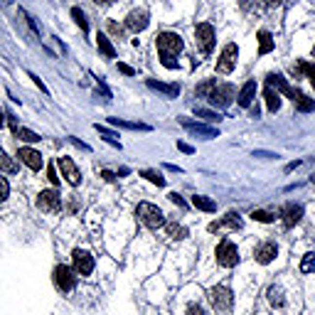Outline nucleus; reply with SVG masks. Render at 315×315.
I'll list each match as a JSON object with an SVG mask.
<instances>
[{
  "instance_id": "obj_1",
  "label": "nucleus",
  "mask_w": 315,
  "mask_h": 315,
  "mask_svg": "<svg viewBox=\"0 0 315 315\" xmlns=\"http://www.w3.org/2000/svg\"><path fill=\"white\" fill-rule=\"evenodd\" d=\"M155 45H158V54H160V62L165 69H175L177 67V54L182 52L185 42L177 32H160L155 37Z\"/></svg>"
},
{
  "instance_id": "obj_2",
  "label": "nucleus",
  "mask_w": 315,
  "mask_h": 315,
  "mask_svg": "<svg viewBox=\"0 0 315 315\" xmlns=\"http://www.w3.org/2000/svg\"><path fill=\"white\" fill-rule=\"evenodd\" d=\"M136 217L148 227V229H160L165 227V214L160 212L158 205H150V202H140L138 210H136Z\"/></svg>"
},
{
  "instance_id": "obj_3",
  "label": "nucleus",
  "mask_w": 315,
  "mask_h": 315,
  "mask_svg": "<svg viewBox=\"0 0 315 315\" xmlns=\"http://www.w3.org/2000/svg\"><path fill=\"white\" fill-rule=\"evenodd\" d=\"M236 261H239V249H236V244L229 242V239H222L219 246H217V263L224 266V268H231V266H236Z\"/></svg>"
},
{
  "instance_id": "obj_4",
  "label": "nucleus",
  "mask_w": 315,
  "mask_h": 315,
  "mask_svg": "<svg viewBox=\"0 0 315 315\" xmlns=\"http://www.w3.org/2000/svg\"><path fill=\"white\" fill-rule=\"evenodd\" d=\"M234 99H236V89L231 84H217L210 94V104L217 108H229Z\"/></svg>"
},
{
  "instance_id": "obj_5",
  "label": "nucleus",
  "mask_w": 315,
  "mask_h": 315,
  "mask_svg": "<svg viewBox=\"0 0 315 315\" xmlns=\"http://www.w3.org/2000/svg\"><path fill=\"white\" fill-rule=\"evenodd\" d=\"M210 300H212V305H214L217 313H227L231 308L234 298H231V291L227 286H214V288H210Z\"/></svg>"
},
{
  "instance_id": "obj_6",
  "label": "nucleus",
  "mask_w": 315,
  "mask_h": 315,
  "mask_svg": "<svg viewBox=\"0 0 315 315\" xmlns=\"http://www.w3.org/2000/svg\"><path fill=\"white\" fill-rule=\"evenodd\" d=\"M76 271H71L69 266H57L54 271H52V276H54V286L59 288V291H64V293H69L71 288H74V283H76V276H74Z\"/></svg>"
},
{
  "instance_id": "obj_7",
  "label": "nucleus",
  "mask_w": 315,
  "mask_h": 315,
  "mask_svg": "<svg viewBox=\"0 0 315 315\" xmlns=\"http://www.w3.org/2000/svg\"><path fill=\"white\" fill-rule=\"evenodd\" d=\"M194 35H197V45L202 47V52H212L214 50V27L210 22H200L194 27Z\"/></svg>"
},
{
  "instance_id": "obj_8",
  "label": "nucleus",
  "mask_w": 315,
  "mask_h": 315,
  "mask_svg": "<svg viewBox=\"0 0 315 315\" xmlns=\"http://www.w3.org/2000/svg\"><path fill=\"white\" fill-rule=\"evenodd\" d=\"M266 84H268V87H276V91L286 94V96H288V99H291L293 104H296V101H298V96L303 94V91H298V89L288 87V82H286V79H283L281 74H273V71H271V74L266 76Z\"/></svg>"
},
{
  "instance_id": "obj_9",
  "label": "nucleus",
  "mask_w": 315,
  "mask_h": 315,
  "mask_svg": "<svg viewBox=\"0 0 315 315\" xmlns=\"http://www.w3.org/2000/svg\"><path fill=\"white\" fill-rule=\"evenodd\" d=\"M37 207L42 212H59V207H62L59 192L57 190H42L37 197Z\"/></svg>"
},
{
  "instance_id": "obj_10",
  "label": "nucleus",
  "mask_w": 315,
  "mask_h": 315,
  "mask_svg": "<svg viewBox=\"0 0 315 315\" xmlns=\"http://www.w3.org/2000/svg\"><path fill=\"white\" fill-rule=\"evenodd\" d=\"M236 57H239V50H236V45H227L217 59V71L222 74H229L234 67H236Z\"/></svg>"
},
{
  "instance_id": "obj_11",
  "label": "nucleus",
  "mask_w": 315,
  "mask_h": 315,
  "mask_svg": "<svg viewBox=\"0 0 315 315\" xmlns=\"http://www.w3.org/2000/svg\"><path fill=\"white\" fill-rule=\"evenodd\" d=\"M71 261H74V271L79 276H89L94 271V256L89 251H82V249H76L71 254Z\"/></svg>"
},
{
  "instance_id": "obj_12",
  "label": "nucleus",
  "mask_w": 315,
  "mask_h": 315,
  "mask_svg": "<svg viewBox=\"0 0 315 315\" xmlns=\"http://www.w3.org/2000/svg\"><path fill=\"white\" fill-rule=\"evenodd\" d=\"M177 121L190 131V133H194V136H202V138H217L219 136V131L217 128H212V126H205V123H194V121H190V118H185V116H180Z\"/></svg>"
},
{
  "instance_id": "obj_13",
  "label": "nucleus",
  "mask_w": 315,
  "mask_h": 315,
  "mask_svg": "<svg viewBox=\"0 0 315 315\" xmlns=\"http://www.w3.org/2000/svg\"><path fill=\"white\" fill-rule=\"evenodd\" d=\"M59 170H62V175L67 177L69 185L82 182V173H79V168H76V163L71 160V158H59Z\"/></svg>"
},
{
  "instance_id": "obj_14",
  "label": "nucleus",
  "mask_w": 315,
  "mask_h": 315,
  "mask_svg": "<svg viewBox=\"0 0 315 315\" xmlns=\"http://www.w3.org/2000/svg\"><path fill=\"white\" fill-rule=\"evenodd\" d=\"M18 158H20V160H22L30 170H39V168L45 165V163H42V155H39L35 148H20V150H18Z\"/></svg>"
},
{
  "instance_id": "obj_15",
  "label": "nucleus",
  "mask_w": 315,
  "mask_h": 315,
  "mask_svg": "<svg viewBox=\"0 0 315 315\" xmlns=\"http://www.w3.org/2000/svg\"><path fill=\"white\" fill-rule=\"evenodd\" d=\"M126 27H128L131 32H143V30L148 27V13H145V10H133V13H128Z\"/></svg>"
},
{
  "instance_id": "obj_16",
  "label": "nucleus",
  "mask_w": 315,
  "mask_h": 315,
  "mask_svg": "<svg viewBox=\"0 0 315 315\" xmlns=\"http://www.w3.org/2000/svg\"><path fill=\"white\" fill-rule=\"evenodd\" d=\"M281 217H283V224H286V227H296V224L300 222V217H303V207L296 205V202H291V205L283 207Z\"/></svg>"
},
{
  "instance_id": "obj_17",
  "label": "nucleus",
  "mask_w": 315,
  "mask_h": 315,
  "mask_svg": "<svg viewBox=\"0 0 315 315\" xmlns=\"http://www.w3.org/2000/svg\"><path fill=\"white\" fill-rule=\"evenodd\" d=\"M276 254H279V246H276L273 242H266V244H261V246L256 249V254H254V256H256V261H259V263H263V266H266V263H271V261L276 259Z\"/></svg>"
},
{
  "instance_id": "obj_18",
  "label": "nucleus",
  "mask_w": 315,
  "mask_h": 315,
  "mask_svg": "<svg viewBox=\"0 0 315 315\" xmlns=\"http://www.w3.org/2000/svg\"><path fill=\"white\" fill-rule=\"evenodd\" d=\"M254 96H256V82H251V79H249V82L242 87V91L236 94V101H239L242 108H249L251 101H254Z\"/></svg>"
},
{
  "instance_id": "obj_19",
  "label": "nucleus",
  "mask_w": 315,
  "mask_h": 315,
  "mask_svg": "<svg viewBox=\"0 0 315 315\" xmlns=\"http://www.w3.org/2000/svg\"><path fill=\"white\" fill-rule=\"evenodd\" d=\"M148 89H153V91H160V94H165V96H177L180 94V84H163V82H155V79H148Z\"/></svg>"
},
{
  "instance_id": "obj_20",
  "label": "nucleus",
  "mask_w": 315,
  "mask_h": 315,
  "mask_svg": "<svg viewBox=\"0 0 315 315\" xmlns=\"http://www.w3.org/2000/svg\"><path fill=\"white\" fill-rule=\"evenodd\" d=\"M263 101H266V108L273 111V113L281 108V94L276 91L273 87H268V84H266V89H263Z\"/></svg>"
},
{
  "instance_id": "obj_21",
  "label": "nucleus",
  "mask_w": 315,
  "mask_h": 315,
  "mask_svg": "<svg viewBox=\"0 0 315 315\" xmlns=\"http://www.w3.org/2000/svg\"><path fill=\"white\" fill-rule=\"evenodd\" d=\"M111 126H118V128H128V131H150L148 123H138V121H126V118H108Z\"/></svg>"
},
{
  "instance_id": "obj_22",
  "label": "nucleus",
  "mask_w": 315,
  "mask_h": 315,
  "mask_svg": "<svg viewBox=\"0 0 315 315\" xmlns=\"http://www.w3.org/2000/svg\"><path fill=\"white\" fill-rule=\"evenodd\" d=\"M96 47H99V52H101V54H106L108 59H113V57H116V47L111 45V39H108L106 35H99V37H96Z\"/></svg>"
},
{
  "instance_id": "obj_23",
  "label": "nucleus",
  "mask_w": 315,
  "mask_h": 315,
  "mask_svg": "<svg viewBox=\"0 0 315 315\" xmlns=\"http://www.w3.org/2000/svg\"><path fill=\"white\" fill-rule=\"evenodd\" d=\"M222 227H234V229H239L242 222H239V217L231 212V214H227L222 222H212V224H210V231H217V229H222Z\"/></svg>"
},
{
  "instance_id": "obj_24",
  "label": "nucleus",
  "mask_w": 315,
  "mask_h": 315,
  "mask_svg": "<svg viewBox=\"0 0 315 315\" xmlns=\"http://www.w3.org/2000/svg\"><path fill=\"white\" fill-rule=\"evenodd\" d=\"M192 205H194L197 210H202V212H214V210H217L214 200H210V197H205V194H194V197H192Z\"/></svg>"
},
{
  "instance_id": "obj_25",
  "label": "nucleus",
  "mask_w": 315,
  "mask_h": 315,
  "mask_svg": "<svg viewBox=\"0 0 315 315\" xmlns=\"http://www.w3.org/2000/svg\"><path fill=\"white\" fill-rule=\"evenodd\" d=\"M273 50V37L268 30H259V52L261 54H268Z\"/></svg>"
},
{
  "instance_id": "obj_26",
  "label": "nucleus",
  "mask_w": 315,
  "mask_h": 315,
  "mask_svg": "<svg viewBox=\"0 0 315 315\" xmlns=\"http://www.w3.org/2000/svg\"><path fill=\"white\" fill-rule=\"evenodd\" d=\"M0 170H3V173H18V163L13 160V158L5 153V150H0Z\"/></svg>"
},
{
  "instance_id": "obj_27",
  "label": "nucleus",
  "mask_w": 315,
  "mask_h": 315,
  "mask_svg": "<svg viewBox=\"0 0 315 315\" xmlns=\"http://www.w3.org/2000/svg\"><path fill=\"white\" fill-rule=\"evenodd\" d=\"M268 300H271V305H276V308H283V291L279 288V286H271L268 288Z\"/></svg>"
},
{
  "instance_id": "obj_28",
  "label": "nucleus",
  "mask_w": 315,
  "mask_h": 315,
  "mask_svg": "<svg viewBox=\"0 0 315 315\" xmlns=\"http://www.w3.org/2000/svg\"><path fill=\"white\" fill-rule=\"evenodd\" d=\"M296 108H298V111H303V113H310V111H315V101H313V99H308L305 94H300V96H298V101H296Z\"/></svg>"
},
{
  "instance_id": "obj_29",
  "label": "nucleus",
  "mask_w": 315,
  "mask_h": 315,
  "mask_svg": "<svg viewBox=\"0 0 315 315\" xmlns=\"http://www.w3.org/2000/svg\"><path fill=\"white\" fill-rule=\"evenodd\" d=\"M140 177H145L148 182H153V185H158V187H163V185H165V177H163L160 173H155V170H143Z\"/></svg>"
},
{
  "instance_id": "obj_30",
  "label": "nucleus",
  "mask_w": 315,
  "mask_h": 315,
  "mask_svg": "<svg viewBox=\"0 0 315 315\" xmlns=\"http://www.w3.org/2000/svg\"><path fill=\"white\" fill-rule=\"evenodd\" d=\"M15 136H18L20 140H25V143H37V140H39V136H37L35 131H30V128H15Z\"/></svg>"
},
{
  "instance_id": "obj_31",
  "label": "nucleus",
  "mask_w": 315,
  "mask_h": 315,
  "mask_svg": "<svg viewBox=\"0 0 315 315\" xmlns=\"http://www.w3.org/2000/svg\"><path fill=\"white\" fill-rule=\"evenodd\" d=\"M165 227H168V234L173 236V239H185V236H187V229L180 227V224H175V222H170V224H165Z\"/></svg>"
},
{
  "instance_id": "obj_32",
  "label": "nucleus",
  "mask_w": 315,
  "mask_h": 315,
  "mask_svg": "<svg viewBox=\"0 0 315 315\" xmlns=\"http://www.w3.org/2000/svg\"><path fill=\"white\" fill-rule=\"evenodd\" d=\"M71 18L76 20V25L82 27L84 32L89 30V22H87V15H84V10H82V8H71Z\"/></svg>"
},
{
  "instance_id": "obj_33",
  "label": "nucleus",
  "mask_w": 315,
  "mask_h": 315,
  "mask_svg": "<svg viewBox=\"0 0 315 315\" xmlns=\"http://www.w3.org/2000/svg\"><path fill=\"white\" fill-rule=\"evenodd\" d=\"M300 271H303V273H310V271H315V254H313V251L303 256V261H300Z\"/></svg>"
},
{
  "instance_id": "obj_34",
  "label": "nucleus",
  "mask_w": 315,
  "mask_h": 315,
  "mask_svg": "<svg viewBox=\"0 0 315 315\" xmlns=\"http://www.w3.org/2000/svg\"><path fill=\"white\" fill-rule=\"evenodd\" d=\"M96 131H99V133H101V136H104V138H106V140H108L111 145H116L118 150H121V143L116 140V133H111V131H108L106 126H99V123H96Z\"/></svg>"
},
{
  "instance_id": "obj_35",
  "label": "nucleus",
  "mask_w": 315,
  "mask_h": 315,
  "mask_svg": "<svg viewBox=\"0 0 315 315\" xmlns=\"http://www.w3.org/2000/svg\"><path fill=\"white\" fill-rule=\"evenodd\" d=\"M214 87H217V82H214V79H210V82H205V84L197 87V94L205 96V99H210V94H212V89H214Z\"/></svg>"
},
{
  "instance_id": "obj_36",
  "label": "nucleus",
  "mask_w": 315,
  "mask_h": 315,
  "mask_svg": "<svg viewBox=\"0 0 315 315\" xmlns=\"http://www.w3.org/2000/svg\"><path fill=\"white\" fill-rule=\"evenodd\" d=\"M256 222H261V224H268V222H273V214L271 212H266V210H254V214H251Z\"/></svg>"
},
{
  "instance_id": "obj_37",
  "label": "nucleus",
  "mask_w": 315,
  "mask_h": 315,
  "mask_svg": "<svg viewBox=\"0 0 315 315\" xmlns=\"http://www.w3.org/2000/svg\"><path fill=\"white\" fill-rule=\"evenodd\" d=\"M194 113L200 116V118H205V121H219V113H214V111H207V108H194Z\"/></svg>"
},
{
  "instance_id": "obj_38",
  "label": "nucleus",
  "mask_w": 315,
  "mask_h": 315,
  "mask_svg": "<svg viewBox=\"0 0 315 315\" xmlns=\"http://www.w3.org/2000/svg\"><path fill=\"white\" fill-rule=\"evenodd\" d=\"M300 71H303V74L310 79V82L315 84V64H310V62H303V64H300Z\"/></svg>"
},
{
  "instance_id": "obj_39",
  "label": "nucleus",
  "mask_w": 315,
  "mask_h": 315,
  "mask_svg": "<svg viewBox=\"0 0 315 315\" xmlns=\"http://www.w3.org/2000/svg\"><path fill=\"white\" fill-rule=\"evenodd\" d=\"M8 194H10V185H8V180L3 175H0V202H5Z\"/></svg>"
},
{
  "instance_id": "obj_40",
  "label": "nucleus",
  "mask_w": 315,
  "mask_h": 315,
  "mask_svg": "<svg viewBox=\"0 0 315 315\" xmlns=\"http://www.w3.org/2000/svg\"><path fill=\"white\" fill-rule=\"evenodd\" d=\"M187 315H205V308L200 303H190L187 305Z\"/></svg>"
},
{
  "instance_id": "obj_41",
  "label": "nucleus",
  "mask_w": 315,
  "mask_h": 315,
  "mask_svg": "<svg viewBox=\"0 0 315 315\" xmlns=\"http://www.w3.org/2000/svg\"><path fill=\"white\" fill-rule=\"evenodd\" d=\"M20 15H22V18H25V20H27V25H30V27H32V30H35V32H37V35H39V25H37V22H35V18H32V15H27V13H25V10H20Z\"/></svg>"
},
{
  "instance_id": "obj_42",
  "label": "nucleus",
  "mask_w": 315,
  "mask_h": 315,
  "mask_svg": "<svg viewBox=\"0 0 315 315\" xmlns=\"http://www.w3.org/2000/svg\"><path fill=\"white\" fill-rule=\"evenodd\" d=\"M170 202H175L177 207H185V200H182V197H180L177 192H173V194H170Z\"/></svg>"
},
{
  "instance_id": "obj_43",
  "label": "nucleus",
  "mask_w": 315,
  "mask_h": 315,
  "mask_svg": "<svg viewBox=\"0 0 315 315\" xmlns=\"http://www.w3.org/2000/svg\"><path fill=\"white\" fill-rule=\"evenodd\" d=\"M30 79H32V82H35V84L39 87V91H45V94H47V87H45L42 82H39V76H37V74H30Z\"/></svg>"
},
{
  "instance_id": "obj_44",
  "label": "nucleus",
  "mask_w": 315,
  "mask_h": 315,
  "mask_svg": "<svg viewBox=\"0 0 315 315\" xmlns=\"http://www.w3.org/2000/svg\"><path fill=\"white\" fill-rule=\"evenodd\" d=\"M47 177H50V182H52V185H59V177H57V170H54V168H50Z\"/></svg>"
},
{
  "instance_id": "obj_45",
  "label": "nucleus",
  "mask_w": 315,
  "mask_h": 315,
  "mask_svg": "<svg viewBox=\"0 0 315 315\" xmlns=\"http://www.w3.org/2000/svg\"><path fill=\"white\" fill-rule=\"evenodd\" d=\"M118 71H123L126 76H133V74H136V71H133V69H131L128 64H118Z\"/></svg>"
},
{
  "instance_id": "obj_46",
  "label": "nucleus",
  "mask_w": 315,
  "mask_h": 315,
  "mask_svg": "<svg viewBox=\"0 0 315 315\" xmlns=\"http://www.w3.org/2000/svg\"><path fill=\"white\" fill-rule=\"evenodd\" d=\"M177 148H180L182 153H194V148H192V145H187V143H182V140H177Z\"/></svg>"
},
{
  "instance_id": "obj_47",
  "label": "nucleus",
  "mask_w": 315,
  "mask_h": 315,
  "mask_svg": "<svg viewBox=\"0 0 315 315\" xmlns=\"http://www.w3.org/2000/svg\"><path fill=\"white\" fill-rule=\"evenodd\" d=\"M254 155H259V158H279V155H273V153H263V150H256Z\"/></svg>"
},
{
  "instance_id": "obj_48",
  "label": "nucleus",
  "mask_w": 315,
  "mask_h": 315,
  "mask_svg": "<svg viewBox=\"0 0 315 315\" xmlns=\"http://www.w3.org/2000/svg\"><path fill=\"white\" fill-rule=\"evenodd\" d=\"M101 177H106L108 182H113V180H116V175H113V173H108V170H104V173H101Z\"/></svg>"
},
{
  "instance_id": "obj_49",
  "label": "nucleus",
  "mask_w": 315,
  "mask_h": 315,
  "mask_svg": "<svg viewBox=\"0 0 315 315\" xmlns=\"http://www.w3.org/2000/svg\"><path fill=\"white\" fill-rule=\"evenodd\" d=\"M298 165H300V160H296V163H288V165H286V173H291V170H296Z\"/></svg>"
},
{
  "instance_id": "obj_50",
  "label": "nucleus",
  "mask_w": 315,
  "mask_h": 315,
  "mask_svg": "<svg viewBox=\"0 0 315 315\" xmlns=\"http://www.w3.org/2000/svg\"><path fill=\"white\" fill-rule=\"evenodd\" d=\"M263 3H266V5H271V8H273V5H281V3H283V0H263Z\"/></svg>"
},
{
  "instance_id": "obj_51",
  "label": "nucleus",
  "mask_w": 315,
  "mask_h": 315,
  "mask_svg": "<svg viewBox=\"0 0 315 315\" xmlns=\"http://www.w3.org/2000/svg\"><path fill=\"white\" fill-rule=\"evenodd\" d=\"M94 3H96V5H111L113 0H94Z\"/></svg>"
},
{
  "instance_id": "obj_52",
  "label": "nucleus",
  "mask_w": 315,
  "mask_h": 315,
  "mask_svg": "<svg viewBox=\"0 0 315 315\" xmlns=\"http://www.w3.org/2000/svg\"><path fill=\"white\" fill-rule=\"evenodd\" d=\"M5 123V118H3V108H0V126H3Z\"/></svg>"
},
{
  "instance_id": "obj_53",
  "label": "nucleus",
  "mask_w": 315,
  "mask_h": 315,
  "mask_svg": "<svg viewBox=\"0 0 315 315\" xmlns=\"http://www.w3.org/2000/svg\"><path fill=\"white\" fill-rule=\"evenodd\" d=\"M310 182H313V185H315V173H313V175H310Z\"/></svg>"
},
{
  "instance_id": "obj_54",
  "label": "nucleus",
  "mask_w": 315,
  "mask_h": 315,
  "mask_svg": "<svg viewBox=\"0 0 315 315\" xmlns=\"http://www.w3.org/2000/svg\"><path fill=\"white\" fill-rule=\"evenodd\" d=\"M3 3H13V0H3Z\"/></svg>"
},
{
  "instance_id": "obj_55",
  "label": "nucleus",
  "mask_w": 315,
  "mask_h": 315,
  "mask_svg": "<svg viewBox=\"0 0 315 315\" xmlns=\"http://www.w3.org/2000/svg\"><path fill=\"white\" fill-rule=\"evenodd\" d=\"M313 57H315V47H313Z\"/></svg>"
}]
</instances>
